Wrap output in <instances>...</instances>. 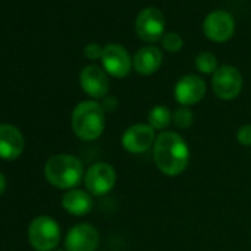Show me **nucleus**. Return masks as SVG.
Returning <instances> with one entry per match:
<instances>
[{"mask_svg": "<svg viewBox=\"0 0 251 251\" xmlns=\"http://www.w3.org/2000/svg\"><path fill=\"white\" fill-rule=\"evenodd\" d=\"M24 151V136L12 124H0V158L15 160Z\"/></svg>", "mask_w": 251, "mask_h": 251, "instance_id": "nucleus-14", "label": "nucleus"}, {"mask_svg": "<svg viewBox=\"0 0 251 251\" xmlns=\"http://www.w3.org/2000/svg\"><path fill=\"white\" fill-rule=\"evenodd\" d=\"M99 244V233L90 223L73 226L65 238L67 251H95Z\"/></svg>", "mask_w": 251, "mask_h": 251, "instance_id": "nucleus-11", "label": "nucleus"}, {"mask_svg": "<svg viewBox=\"0 0 251 251\" xmlns=\"http://www.w3.org/2000/svg\"><path fill=\"white\" fill-rule=\"evenodd\" d=\"M211 86H213L214 95L219 99L232 100L242 90V77L239 71L233 68L232 65H223V67H219L217 71L213 74Z\"/></svg>", "mask_w": 251, "mask_h": 251, "instance_id": "nucleus-6", "label": "nucleus"}, {"mask_svg": "<svg viewBox=\"0 0 251 251\" xmlns=\"http://www.w3.org/2000/svg\"><path fill=\"white\" fill-rule=\"evenodd\" d=\"M56 251H64V250H56Z\"/></svg>", "mask_w": 251, "mask_h": 251, "instance_id": "nucleus-25", "label": "nucleus"}, {"mask_svg": "<svg viewBox=\"0 0 251 251\" xmlns=\"http://www.w3.org/2000/svg\"><path fill=\"white\" fill-rule=\"evenodd\" d=\"M5 188H6V179L2 173H0V195L5 192Z\"/></svg>", "mask_w": 251, "mask_h": 251, "instance_id": "nucleus-24", "label": "nucleus"}, {"mask_svg": "<svg viewBox=\"0 0 251 251\" xmlns=\"http://www.w3.org/2000/svg\"><path fill=\"white\" fill-rule=\"evenodd\" d=\"M155 132L150 124H133L127 127L123 133L121 144L123 148L130 154H142L147 152L155 144Z\"/></svg>", "mask_w": 251, "mask_h": 251, "instance_id": "nucleus-8", "label": "nucleus"}, {"mask_svg": "<svg viewBox=\"0 0 251 251\" xmlns=\"http://www.w3.org/2000/svg\"><path fill=\"white\" fill-rule=\"evenodd\" d=\"M136 34L141 40L148 43H155L164 36L166 30V20L160 9L157 8H145L139 12L136 23H135Z\"/></svg>", "mask_w": 251, "mask_h": 251, "instance_id": "nucleus-5", "label": "nucleus"}, {"mask_svg": "<svg viewBox=\"0 0 251 251\" xmlns=\"http://www.w3.org/2000/svg\"><path fill=\"white\" fill-rule=\"evenodd\" d=\"M202 30L207 39L222 43L232 37L235 31V21L229 12L214 11L207 15L202 24Z\"/></svg>", "mask_w": 251, "mask_h": 251, "instance_id": "nucleus-10", "label": "nucleus"}, {"mask_svg": "<svg viewBox=\"0 0 251 251\" xmlns=\"http://www.w3.org/2000/svg\"><path fill=\"white\" fill-rule=\"evenodd\" d=\"M115 105H117L115 99H114V98H108V99L105 100V103L102 105V108H103V109H109V111H112V109L115 108Z\"/></svg>", "mask_w": 251, "mask_h": 251, "instance_id": "nucleus-23", "label": "nucleus"}, {"mask_svg": "<svg viewBox=\"0 0 251 251\" xmlns=\"http://www.w3.org/2000/svg\"><path fill=\"white\" fill-rule=\"evenodd\" d=\"M163 62V53L155 46H147L139 49L133 56V68L141 75L154 74Z\"/></svg>", "mask_w": 251, "mask_h": 251, "instance_id": "nucleus-15", "label": "nucleus"}, {"mask_svg": "<svg viewBox=\"0 0 251 251\" xmlns=\"http://www.w3.org/2000/svg\"><path fill=\"white\" fill-rule=\"evenodd\" d=\"M102 65L105 68V71L117 78H123L130 73L132 68V59L129 52L126 50L123 46L111 43L103 46V52H102Z\"/></svg>", "mask_w": 251, "mask_h": 251, "instance_id": "nucleus-9", "label": "nucleus"}, {"mask_svg": "<svg viewBox=\"0 0 251 251\" xmlns=\"http://www.w3.org/2000/svg\"><path fill=\"white\" fill-rule=\"evenodd\" d=\"M173 123H175L176 127H179V129H188V127H191V124L194 123V112L189 108H186V106L177 108L173 112Z\"/></svg>", "mask_w": 251, "mask_h": 251, "instance_id": "nucleus-19", "label": "nucleus"}, {"mask_svg": "<svg viewBox=\"0 0 251 251\" xmlns=\"http://www.w3.org/2000/svg\"><path fill=\"white\" fill-rule=\"evenodd\" d=\"M80 86L92 98H105L109 89V81L105 71L96 65H87L80 73Z\"/></svg>", "mask_w": 251, "mask_h": 251, "instance_id": "nucleus-13", "label": "nucleus"}, {"mask_svg": "<svg viewBox=\"0 0 251 251\" xmlns=\"http://www.w3.org/2000/svg\"><path fill=\"white\" fill-rule=\"evenodd\" d=\"M71 127L81 141L98 139L105 129V109L96 100L80 102L73 111Z\"/></svg>", "mask_w": 251, "mask_h": 251, "instance_id": "nucleus-2", "label": "nucleus"}, {"mask_svg": "<svg viewBox=\"0 0 251 251\" xmlns=\"http://www.w3.org/2000/svg\"><path fill=\"white\" fill-rule=\"evenodd\" d=\"M173 120V114L170 112V109L164 105H157L154 106L150 114H148V121L150 126L154 130H164L167 126L172 123Z\"/></svg>", "mask_w": 251, "mask_h": 251, "instance_id": "nucleus-17", "label": "nucleus"}, {"mask_svg": "<svg viewBox=\"0 0 251 251\" xmlns=\"http://www.w3.org/2000/svg\"><path fill=\"white\" fill-rule=\"evenodd\" d=\"M189 148L182 136L175 132H163L154 144V161L158 170L167 176H177L189 164Z\"/></svg>", "mask_w": 251, "mask_h": 251, "instance_id": "nucleus-1", "label": "nucleus"}, {"mask_svg": "<svg viewBox=\"0 0 251 251\" xmlns=\"http://www.w3.org/2000/svg\"><path fill=\"white\" fill-rule=\"evenodd\" d=\"M62 207L73 216H84L92 210L93 201L89 192L81 189H71L62 197Z\"/></svg>", "mask_w": 251, "mask_h": 251, "instance_id": "nucleus-16", "label": "nucleus"}, {"mask_svg": "<svg viewBox=\"0 0 251 251\" xmlns=\"http://www.w3.org/2000/svg\"><path fill=\"white\" fill-rule=\"evenodd\" d=\"M195 67L202 74H214L217 71V59L211 52H202L195 58Z\"/></svg>", "mask_w": 251, "mask_h": 251, "instance_id": "nucleus-18", "label": "nucleus"}, {"mask_svg": "<svg viewBox=\"0 0 251 251\" xmlns=\"http://www.w3.org/2000/svg\"><path fill=\"white\" fill-rule=\"evenodd\" d=\"M205 90V81L200 75L186 74L175 86V99L183 106L195 105L204 98Z\"/></svg>", "mask_w": 251, "mask_h": 251, "instance_id": "nucleus-12", "label": "nucleus"}, {"mask_svg": "<svg viewBox=\"0 0 251 251\" xmlns=\"http://www.w3.org/2000/svg\"><path fill=\"white\" fill-rule=\"evenodd\" d=\"M102 52H103V48H100L98 43H90L84 48V55L86 58L95 61V59H99L102 58Z\"/></svg>", "mask_w": 251, "mask_h": 251, "instance_id": "nucleus-22", "label": "nucleus"}, {"mask_svg": "<svg viewBox=\"0 0 251 251\" xmlns=\"http://www.w3.org/2000/svg\"><path fill=\"white\" fill-rule=\"evenodd\" d=\"M183 46V40L176 33H167L163 36V48L169 52H177Z\"/></svg>", "mask_w": 251, "mask_h": 251, "instance_id": "nucleus-20", "label": "nucleus"}, {"mask_svg": "<svg viewBox=\"0 0 251 251\" xmlns=\"http://www.w3.org/2000/svg\"><path fill=\"white\" fill-rule=\"evenodd\" d=\"M117 175L111 164L106 163H96L89 167L84 175V185L89 194L95 197L106 195L115 186Z\"/></svg>", "mask_w": 251, "mask_h": 251, "instance_id": "nucleus-7", "label": "nucleus"}, {"mask_svg": "<svg viewBox=\"0 0 251 251\" xmlns=\"http://www.w3.org/2000/svg\"><path fill=\"white\" fill-rule=\"evenodd\" d=\"M236 139L244 147H251V124H245L238 129Z\"/></svg>", "mask_w": 251, "mask_h": 251, "instance_id": "nucleus-21", "label": "nucleus"}, {"mask_svg": "<svg viewBox=\"0 0 251 251\" xmlns=\"http://www.w3.org/2000/svg\"><path fill=\"white\" fill-rule=\"evenodd\" d=\"M45 176L50 185L59 189H73L83 179L81 161L70 154H56L45 166Z\"/></svg>", "mask_w": 251, "mask_h": 251, "instance_id": "nucleus-3", "label": "nucleus"}, {"mask_svg": "<svg viewBox=\"0 0 251 251\" xmlns=\"http://www.w3.org/2000/svg\"><path fill=\"white\" fill-rule=\"evenodd\" d=\"M28 241L37 251H52L61 241L59 225L49 216L36 217L28 226Z\"/></svg>", "mask_w": 251, "mask_h": 251, "instance_id": "nucleus-4", "label": "nucleus"}]
</instances>
